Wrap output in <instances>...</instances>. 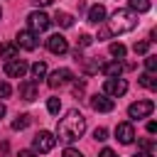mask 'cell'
<instances>
[{"label":"cell","mask_w":157,"mask_h":157,"mask_svg":"<svg viewBox=\"0 0 157 157\" xmlns=\"http://www.w3.org/2000/svg\"><path fill=\"white\" fill-rule=\"evenodd\" d=\"M140 86H145V88H150V91H155L157 88V78H155V74H142L140 76Z\"/></svg>","instance_id":"cell-20"},{"label":"cell","mask_w":157,"mask_h":157,"mask_svg":"<svg viewBox=\"0 0 157 157\" xmlns=\"http://www.w3.org/2000/svg\"><path fill=\"white\" fill-rule=\"evenodd\" d=\"M98 157H118V155H115L110 147H105V150H101V155H98Z\"/></svg>","instance_id":"cell-32"},{"label":"cell","mask_w":157,"mask_h":157,"mask_svg":"<svg viewBox=\"0 0 157 157\" xmlns=\"http://www.w3.org/2000/svg\"><path fill=\"white\" fill-rule=\"evenodd\" d=\"M125 52H128V49H125L120 42H113V44H110V54H113L115 59H125Z\"/></svg>","instance_id":"cell-22"},{"label":"cell","mask_w":157,"mask_h":157,"mask_svg":"<svg viewBox=\"0 0 157 157\" xmlns=\"http://www.w3.org/2000/svg\"><path fill=\"white\" fill-rule=\"evenodd\" d=\"M83 132H86V118H83L78 110H69V113L56 123V137H59V142H64V145L76 142Z\"/></svg>","instance_id":"cell-1"},{"label":"cell","mask_w":157,"mask_h":157,"mask_svg":"<svg viewBox=\"0 0 157 157\" xmlns=\"http://www.w3.org/2000/svg\"><path fill=\"white\" fill-rule=\"evenodd\" d=\"M125 91H128V81L120 78V76L103 81V93H105L108 98H120V96H125Z\"/></svg>","instance_id":"cell-5"},{"label":"cell","mask_w":157,"mask_h":157,"mask_svg":"<svg viewBox=\"0 0 157 157\" xmlns=\"http://www.w3.org/2000/svg\"><path fill=\"white\" fill-rule=\"evenodd\" d=\"M61 157H83V155H81V152H78V150H74V147H66V150H64V155H61Z\"/></svg>","instance_id":"cell-30"},{"label":"cell","mask_w":157,"mask_h":157,"mask_svg":"<svg viewBox=\"0 0 157 157\" xmlns=\"http://www.w3.org/2000/svg\"><path fill=\"white\" fill-rule=\"evenodd\" d=\"M101 71L108 76V78H118L120 74H123V64L115 59V61H105V64H101Z\"/></svg>","instance_id":"cell-13"},{"label":"cell","mask_w":157,"mask_h":157,"mask_svg":"<svg viewBox=\"0 0 157 157\" xmlns=\"http://www.w3.org/2000/svg\"><path fill=\"white\" fill-rule=\"evenodd\" d=\"M32 2H34V5H42V7H44V5H52L54 0H32Z\"/></svg>","instance_id":"cell-35"},{"label":"cell","mask_w":157,"mask_h":157,"mask_svg":"<svg viewBox=\"0 0 157 157\" xmlns=\"http://www.w3.org/2000/svg\"><path fill=\"white\" fill-rule=\"evenodd\" d=\"M17 157H37V152H34V150H20Z\"/></svg>","instance_id":"cell-31"},{"label":"cell","mask_w":157,"mask_h":157,"mask_svg":"<svg viewBox=\"0 0 157 157\" xmlns=\"http://www.w3.org/2000/svg\"><path fill=\"white\" fill-rule=\"evenodd\" d=\"M47 110H49L52 115H59V110H61V101H59V98H49V101H47Z\"/></svg>","instance_id":"cell-23"},{"label":"cell","mask_w":157,"mask_h":157,"mask_svg":"<svg viewBox=\"0 0 157 157\" xmlns=\"http://www.w3.org/2000/svg\"><path fill=\"white\" fill-rule=\"evenodd\" d=\"M27 71H29V64H27L25 59H12V61L5 64V74H7L10 78H22Z\"/></svg>","instance_id":"cell-8"},{"label":"cell","mask_w":157,"mask_h":157,"mask_svg":"<svg viewBox=\"0 0 157 157\" xmlns=\"http://www.w3.org/2000/svg\"><path fill=\"white\" fill-rule=\"evenodd\" d=\"M47 49L52 54H66L69 52V42H66L64 34H52V37H47Z\"/></svg>","instance_id":"cell-10"},{"label":"cell","mask_w":157,"mask_h":157,"mask_svg":"<svg viewBox=\"0 0 157 157\" xmlns=\"http://www.w3.org/2000/svg\"><path fill=\"white\" fill-rule=\"evenodd\" d=\"M29 71H32V81L37 83L39 78H44V76H47V64H44V61H34V64L29 66Z\"/></svg>","instance_id":"cell-17"},{"label":"cell","mask_w":157,"mask_h":157,"mask_svg":"<svg viewBox=\"0 0 157 157\" xmlns=\"http://www.w3.org/2000/svg\"><path fill=\"white\" fill-rule=\"evenodd\" d=\"M27 25H29V32L39 34V32H44V29L52 25V20H49V15H47V12L34 10V12H29V15H27Z\"/></svg>","instance_id":"cell-4"},{"label":"cell","mask_w":157,"mask_h":157,"mask_svg":"<svg viewBox=\"0 0 157 157\" xmlns=\"http://www.w3.org/2000/svg\"><path fill=\"white\" fill-rule=\"evenodd\" d=\"M128 5H130V10L137 15V12H147L150 10V0H128Z\"/></svg>","instance_id":"cell-18"},{"label":"cell","mask_w":157,"mask_h":157,"mask_svg":"<svg viewBox=\"0 0 157 157\" xmlns=\"http://www.w3.org/2000/svg\"><path fill=\"white\" fill-rule=\"evenodd\" d=\"M2 115H5V105L0 103V120H2Z\"/></svg>","instance_id":"cell-37"},{"label":"cell","mask_w":157,"mask_h":157,"mask_svg":"<svg viewBox=\"0 0 157 157\" xmlns=\"http://www.w3.org/2000/svg\"><path fill=\"white\" fill-rule=\"evenodd\" d=\"M54 22H56L59 27H71V25H74V17H71L69 12H56V15H54Z\"/></svg>","instance_id":"cell-19"},{"label":"cell","mask_w":157,"mask_h":157,"mask_svg":"<svg viewBox=\"0 0 157 157\" xmlns=\"http://www.w3.org/2000/svg\"><path fill=\"white\" fill-rule=\"evenodd\" d=\"M69 78H74V74H71L69 69H56V71H52V74H49L47 83H49V88H59V86H61V83H66Z\"/></svg>","instance_id":"cell-12"},{"label":"cell","mask_w":157,"mask_h":157,"mask_svg":"<svg viewBox=\"0 0 157 157\" xmlns=\"http://www.w3.org/2000/svg\"><path fill=\"white\" fill-rule=\"evenodd\" d=\"M12 93V88H10V83H5V81H0V98H7Z\"/></svg>","instance_id":"cell-28"},{"label":"cell","mask_w":157,"mask_h":157,"mask_svg":"<svg viewBox=\"0 0 157 157\" xmlns=\"http://www.w3.org/2000/svg\"><path fill=\"white\" fill-rule=\"evenodd\" d=\"M145 66H147V74H155V71H157V56L150 54V56L145 59Z\"/></svg>","instance_id":"cell-25"},{"label":"cell","mask_w":157,"mask_h":157,"mask_svg":"<svg viewBox=\"0 0 157 157\" xmlns=\"http://www.w3.org/2000/svg\"><path fill=\"white\" fill-rule=\"evenodd\" d=\"M15 47H17V49H27V52L37 49V47H39V34H34V32H29V29H22V32H17Z\"/></svg>","instance_id":"cell-7"},{"label":"cell","mask_w":157,"mask_h":157,"mask_svg":"<svg viewBox=\"0 0 157 157\" xmlns=\"http://www.w3.org/2000/svg\"><path fill=\"white\" fill-rule=\"evenodd\" d=\"M147 132H150V135H155V132H157V123H155V120H150V123H147Z\"/></svg>","instance_id":"cell-34"},{"label":"cell","mask_w":157,"mask_h":157,"mask_svg":"<svg viewBox=\"0 0 157 157\" xmlns=\"http://www.w3.org/2000/svg\"><path fill=\"white\" fill-rule=\"evenodd\" d=\"M83 86H86L83 81H78V83H74V93H76V96H78V93H83Z\"/></svg>","instance_id":"cell-33"},{"label":"cell","mask_w":157,"mask_h":157,"mask_svg":"<svg viewBox=\"0 0 157 157\" xmlns=\"http://www.w3.org/2000/svg\"><path fill=\"white\" fill-rule=\"evenodd\" d=\"M20 98L22 101H34L37 98V83L34 81H22L20 83Z\"/></svg>","instance_id":"cell-14"},{"label":"cell","mask_w":157,"mask_h":157,"mask_svg":"<svg viewBox=\"0 0 157 157\" xmlns=\"http://www.w3.org/2000/svg\"><path fill=\"white\" fill-rule=\"evenodd\" d=\"M17 54H20V49L15 44H0V59L12 61V59H17Z\"/></svg>","instance_id":"cell-16"},{"label":"cell","mask_w":157,"mask_h":157,"mask_svg":"<svg viewBox=\"0 0 157 157\" xmlns=\"http://www.w3.org/2000/svg\"><path fill=\"white\" fill-rule=\"evenodd\" d=\"M91 42H93V37H91V34H81V37H78V47H88Z\"/></svg>","instance_id":"cell-29"},{"label":"cell","mask_w":157,"mask_h":157,"mask_svg":"<svg viewBox=\"0 0 157 157\" xmlns=\"http://www.w3.org/2000/svg\"><path fill=\"white\" fill-rule=\"evenodd\" d=\"M0 17H2V10H0Z\"/></svg>","instance_id":"cell-38"},{"label":"cell","mask_w":157,"mask_h":157,"mask_svg":"<svg viewBox=\"0 0 157 157\" xmlns=\"http://www.w3.org/2000/svg\"><path fill=\"white\" fill-rule=\"evenodd\" d=\"M152 110H155V101H135V103H130L128 115H130L132 120H140V118L152 115Z\"/></svg>","instance_id":"cell-6"},{"label":"cell","mask_w":157,"mask_h":157,"mask_svg":"<svg viewBox=\"0 0 157 157\" xmlns=\"http://www.w3.org/2000/svg\"><path fill=\"white\" fill-rule=\"evenodd\" d=\"M155 150V140L152 137H142L140 140V152H152Z\"/></svg>","instance_id":"cell-24"},{"label":"cell","mask_w":157,"mask_h":157,"mask_svg":"<svg viewBox=\"0 0 157 157\" xmlns=\"http://www.w3.org/2000/svg\"><path fill=\"white\" fill-rule=\"evenodd\" d=\"M132 49H135V54H145V52L150 49V42H147V39H142V42H135V47H132Z\"/></svg>","instance_id":"cell-26"},{"label":"cell","mask_w":157,"mask_h":157,"mask_svg":"<svg viewBox=\"0 0 157 157\" xmlns=\"http://www.w3.org/2000/svg\"><path fill=\"white\" fill-rule=\"evenodd\" d=\"M137 27V15L132 10H115L108 20V25L98 32V39H108L113 34H125Z\"/></svg>","instance_id":"cell-2"},{"label":"cell","mask_w":157,"mask_h":157,"mask_svg":"<svg viewBox=\"0 0 157 157\" xmlns=\"http://www.w3.org/2000/svg\"><path fill=\"white\" fill-rule=\"evenodd\" d=\"M115 137H118L120 145H130V142L135 140V128H132V123H118Z\"/></svg>","instance_id":"cell-11"},{"label":"cell","mask_w":157,"mask_h":157,"mask_svg":"<svg viewBox=\"0 0 157 157\" xmlns=\"http://www.w3.org/2000/svg\"><path fill=\"white\" fill-rule=\"evenodd\" d=\"M91 108H93L96 113H110V110L115 108V103H113V98H108L105 93H96V96H91Z\"/></svg>","instance_id":"cell-9"},{"label":"cell","mask_w":157,"mask_h":157,"mask_svg":"<svg viewBox=\"0 0 157 157\" xmlns=\"http://www.w3.org/2000/svg\"><path fill=\"white\" fill-rule=\"evenodd\" d=\"M88 22H91V25L105 22V7H103V5H93V7L88 10Z\"/></svg>","instance_id":"cell-15"},{"label":"cell","mask_w":157,"mask_h":157,"mask_svg":"<svg viewBox=\"0 0 157 157\" xmlns=\"http://www.w3.org/2000/svg\"><path fill=\"white\" fill-rule=\"evenodd\" d=\"M54 145H56V137H54L49 130H39V132L34 135V140H32V150H34L37 155L52 152V150H54Z\"/></svg>","instance_id":"cell-3"},{"label":"cell","mask_w":157,"mask_h":157,"mask_svg":"<svg viewBox=\"0 0 157 157\" xmlns=\"http://www.w3.org/2000/svg\"><path fill=\"white\" fill-rule=\"evenodd\" d=\"M29 125V115L27 113H22V115H17L15 120H12V130H25Z\"/></svg>","instance_id":"cell-21"},{"label":"cell","mask_w":157,"mask_h":157,"mask_svg":"<svg viewBox=\"0 0 157 157\" xmlns=\"http://www.w3.org/2000/svg\"><path fill=\"white\" fill-rule=\"evenodd\" d=\"M132 157H155V155H152V152H135Z\"/></svg>","instance_id":"cell-36"},{"label":"cell","mask_w":157,"mask_h":157,"mask_svg":"<svg viewBox=\"0 0 157 157\" xmlns=\"http://www.w3.org/2000/svg\"><path fill=\"white\" fill-rule=\"evenodd\" d=\"M93 137H96L98 142H103V140H108V130H105V128H96V130H93Z\"/></svg>","instance_id":"cell-27"}]
</instances>
